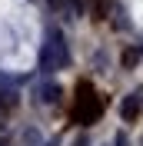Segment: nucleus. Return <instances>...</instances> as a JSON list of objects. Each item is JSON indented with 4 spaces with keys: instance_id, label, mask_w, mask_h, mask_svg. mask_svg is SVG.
Returning a JSON list of instances; mask_svg holds the SVG:
<instances>
[{
    "instance_id": "nucleus-1",
    "label": "nucleus",
    "mask_w": 143,
    "mask_h": 146,
    "mask_svg": "<svg viewBox=\"0 0 143 146\" xmlns=\"http://www.w3.org/2000/svg\"><path fill=\"white\" fill-rule=\"evenodd\" d=\"M40 63H43V70H60V66L67 63V43H63L60 30H53V33H50V43L43 46Z\"/></svg>"
},
{
    "instance_id": "nucleus-2",
    "label": "nucleus",
    "mask_w": 143,
    "mask_h": 146,
    "mask_svg": "<svg viewBox=\"0 0 143 146\" xmlns=\"http://www.w3.org/2000/svg\"><path fill=\"white\" fill-rule=\"evenodd\" d=\"M43 100H47V103H57V100H60V86H57V83L43 86Z\"/></svg>"
},
{
    "instance_id": "nucleus-3",
    "label": "nucleus",
    "mask_w": 143,
    "mask_h": 146,
    "mask_svg": "<svg viewBox=\"0 0 143 146\" xmlns=\"http://www.w3.org/2000/svg\"><path fill=\"white\" fill-rule=\"evenodd\" d=\"M133 113H136V100H126V103H123V116L130 119V116H133Z\"/></svg>"
},
{
    "instance_id": "nucleus-4",
    "label": "nucleus",
    "mask_w": 143,
    "mask_h": 146,
    "mask_svg": "<svg viewBox=\"0 0 143 146\" xmlns=\"http://www.w3.org/2000/svg\"><path fill=\"white\" fill-rule=\"evenodd\" d=\"M73 146H87V136H80V139H77V143H73Z\"/></svg>"
}]
</instances>
